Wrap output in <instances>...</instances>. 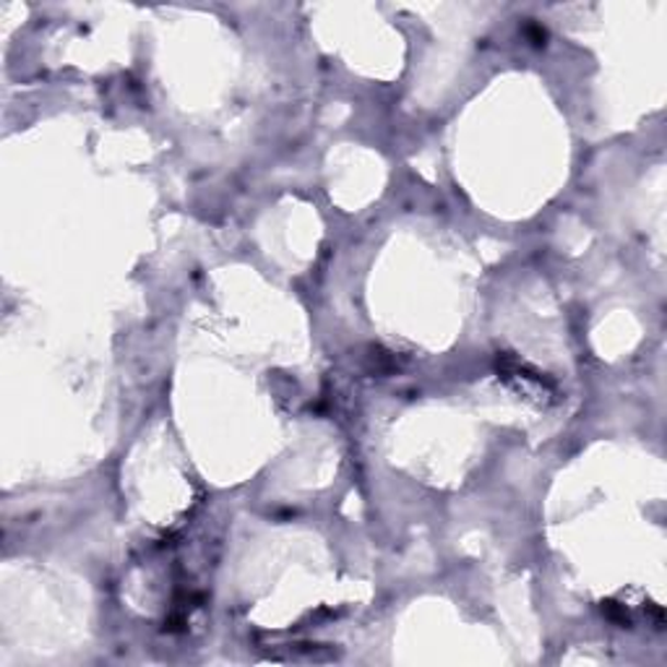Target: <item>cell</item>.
<instances>
[{
    "label": "cell",
    "instance_id": "cell-1",
    "mask_svg": "<svg viewBox=\"0 0 667 667\" xmlns=\"http://www.w3.org/2000/svg\"><path fill=\"white\" fill-rule=\"evenodd\" d=\"M499 376L506 381V384H512L514 389L527 394V397H535L540 401H558L555 386L512 355H499Z\"/></svg>",
    "mask_w": 667,
    "mask_h": 667
}]
</instances>
